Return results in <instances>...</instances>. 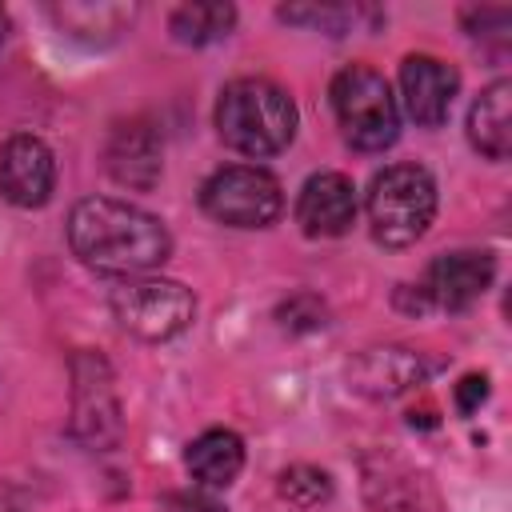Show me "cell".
I'll return each mask as SVG.
<instances>
[{"label":"cell","instance_id":"obj_1","mask_svg":"<svg viewBox=\"0 0 512 512\" xmlns=\"http://www.w3.org/2000/svg\"><path fill=\"white\" fill-rule=\"evenodd\" d=\"M68 244L80 264L104 276H140L172 252V236L152 212L108 196H88L72 208Z\"/></svg>","mask_w":512,"mask_h":512},{"label":"cell","instance_id":"obj_2","mask_svg":"<svg viewBox=\"0 0 512 512\" xmlns=\"http://www.w3.org/2000/svg\"><path fill=\"white\" fill-rule=\"evenodd\" d=\"M216 132L244 156H276L296 136V104L280 84L264 76H240L216 100Z\"/></svg>","mask_w":512,"mask_h":512},{"label":"cell","instance_id":"obj_3","mask_svg":"<svg viewBox=\"0 0 512 512\" xmlns=\"http://www.w3.org/2000/svg\"><path fill=\"white\" fill-rule=\"evenodd\" d=\"M436 216V184L420 164H392L368 188V224L384 248L416 244Z\"/></svg>","mask_w":512,"mask_h":512},{"label":"cell","instance_id":"obj_4","mask_svg":"<svg viewBox=\"0 0 512 512\" xmlns=\"http://www.w3.org/2000/svg\"><path fill=\"white\" fill-rule=\"evenodd\" d=\"M332 112L340 136L360 152H380L400 136V108L388 80L368 64H348L332 80Z\"/></svg>","mask_w":512,"mask_h":512},{"label":"cell","instance_id":"obj_5","mask_svg":"<svg viewBox=\"0 0 512 512\" xmlns=\"http://www.w3.org/2000/svg\"><path fill=\"white\" fill-rule=\"evenodd\" d=\"M200 208L228 228H268L280 216L284 196L272 172L256 164H228L204 180Z\"/></svg>","mask_w":512,"mask_h":512},{"label":"cell","instance_id":"obj_6","mask_svg":"<svg viewBox=\"0 0 512 512\" xmlns=\"http://www.w3.org/2000/svg\"><path fill=\"white\" fill-rule=\"evenodd\" d=\"M108 304H112V316L120 320V328L140 340H172L196 316V300L184 284L152 280V276L116 284Z\"/></svg>","mask_w":512,"mask_h":512},{"label":"cell","instance_id":"obj_7","mask_svg":"<svg viewBox=\"0 0 512 512\" xmlns=\"http://www.w3.org/2000/svg\"><path fill=\"white\" fill-rule=\"evenodd\" d=\"M72 432L92 448H112L124 432L112 372L96 352L72 360Z\"/></svg>","mask_w":512,"mask_h":512},{"label":"cell","instance_id":"obj_8","mask_svg":"<svg viewBox=\"0 0 512 512\" xmlns=\"http://www.w3.org/2000/svg\"><path fill=\"white\" fill-rule=\"evenodd\" d=\"M492 276H496L492 252H448V256H436L428 264L424 284H416V288H420L424 304L460 312L488 292Z\"/></svg>","mask_w":512,"mask_h":512},{"label":"cell","instance_id":"obj_9","mask_svg":"<svg viewBox=\"0 0 512 512\" xmlns=\"http://www.w3.org/2000/svg\"><path fill=\"white\" fill-rule=\"evenodd\" d=\"M56 188V156L40 136H12L0 148V192L16 208H40Z\"/></svg>","mask_w":512,"mask_h":512},{"label":"cell","instance_id":"obj_10","mask_svg":"<svg viewBox=\"0 0 512 512\" xmlns=\"http://www.w3.org/2000/svg\"><path fill=\"white\" fill-rule=\"evenodd\" d=\"M104 164H108V172H112L116 184L136 188V192H148L160 180V172H164L160 132L148 120H124V124H116L112 136H108V148H104Z\"/></svg>","mask_w":512,"mask_h":512},{"label":"cell","instance_id":"obj_11","mask_svg":"<svg viewBox=\"0 0 512 512\" xmlns=\"http://www.w3.org/2000/svg\"><path fill=\"white\" fill-rule=\"evenodd\" d=\"M456 88H460V76L440 56H424V52L404 56V64H400V96H404V108H408V116L416 124H424V128L444 124Z\"/></svg>","mask_w":512,"mask_h":512},{"label":"cell","instance_id":"obj_12","mask_svg":"<svg viewBox=\"0 0 512 512\" xmlns=\"http://www.w3.org/2000/svg\"><path fill=\"white\" fill-rule=\"evenodd\" d=\"M356 220V188L344 172H316L296 196V224L308 236H344Z\"/></svg>","mask_w":512,"mask_h":512},{"label":"cell","instance_id":"obj_13","mask_svg":"<svg viewBox=\"0 0 512 512\" xmlns=\"http://www.w3.org/2000/svg\"><path fill=\"white\" fill-rule=\"evenodd\" d=\"M468 140L488 160H504L512 152V84L492 80L468 112Z\"/></svg>","mask_w":512,"mask_h":512},{"label":"cell","instance_id":"obj_14","mask_svg":"<svg viewBox=\"0 0 512 512\" xmlns=\"http://www.w3.org/2000/svg\"><path fill=\"white\" fill-rule=\"evenodd\" d=\"M184 464L204 488H228L244 468V440L228 428H208L188 444Z\"/></svg>","mask_w":512,"mask_h":512},{"label":"cell","instance_id":"obj_15","mask_svg":"<svg viewBox=\"0 0 512 512\" xmlns=\"http://www.w3.org/2000/svg\"><path fill=\"white\" fill-rule=\"evenodd\" d=\"M420 384V356L408 348H372L356 364V388L372 396H396L404 388Z\"/></svg>","mask_w":512,"mask_h":512},{"label":"cell","instance_id":"obj_16","mask_svg":"<svg viewBox=\"0 0 512 512\" xmlns=\"http://www.w3.org/2000/svg\"><path fill=\"white\" fill-rule=\"evenodd\" d=\"M56 24L72 36H84V40H108L116 36L128 20H132V8L124 4H92V0H68V4H56L52 8Z\"/></svg>","mask_w":512,"mask_h":512},{"label":"cell","instance_id":"obj_17","mask_svg":"<svg viewBox=\"0 0 512 512\" xmlns=\"http://www.w3.org/2000/svg\"><path fill=\"white\" fill-rule=\"evenodd\" d=\"M236 24V8L220 4V0H204V4H180L168 20L172 36L180 44H212L220 36H228Z\"/></svg>","mask_w":512,"mask_h":512},{"label":"cell","instance_id":"obj_18","mask_svg":"<svg viewBox=\"0 0 512 512\" xmlns=\"http://www.w3.org/2000/svg\"><path fill=\"white\" fill-rule=\"evenodd\" d=\"M280 496L296 508H316L320 500L332 496V480H328V472H320L312 464H292L280 472Z\"/></svg>","mask_w":512,"mask_h":512},{"label":"cell","instance_id":"obj_19","mask_svg":"<svg viewBox=\"0 0 512 512\" xmlns=\"http://www.w3.org/2000/svg\"><path fill=\"white\" fill-rule=\"evenodd\" d=\"M280 20L324 28L328 36H340L348 24H356V8H348V4H288V8H280Z\"/></svg>","mask_w":512,"mask_h":512},{"label":"cell","instance_id":"obj_20","mask_svg":"<svg viewBox=\"0 0 512 512\" xmlns=\"http://www.w3.org/2000/svg\"><path fill=\"white\" fill-rule=\"evenodd\" d=\"M280 324L292 328V332L320 328V324H324V304H320L316 296H292V300L280 308Z\"/></svg>","mask_w":512,"mask_h":512},{"label":"cell","instance_id":"obj_21","mask_svg":"<svg viewBox=\"0 0 512 512\" xmlns=\"http://www.w3.org/2000/svg\"><path fill=\"white\" fill-rule=\"evenodd\" d=\"M164 512H228V508L208 492H172L164 496Z\"/></svg>","mask_w":512,"mask_h":512},{"label":"cell","instance_id":"obj_22","mask_svg":"<svg viewBox=\"0 0 512 512\" xmlns=\"http://www.w3.org/2000/svg\"><path fill=\"white\" fill-rule=\"evenodd\" d=\"M484 400H488V380H484V376H464V380L456 384V408H460L464 416L476 412Z\"/></svg>","mask_w":512,"mask_h":512},{"label":"cell","instance_id":"obj_23","mask_svg":"<svg viewBox=\"0 0 512 512\" xmlns=\"http://www.w3.org/2000/svg\"><path fill=\"white\" fill-rule=\"evenodd\" d=\"M4 36H8V12L0 8V44H4Z\"/></svg>","mask_w":512,"mask_h":512}]
</instances>
